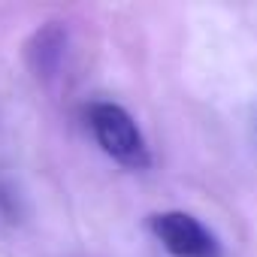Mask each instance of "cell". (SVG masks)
<instances>
[{"label":"cell","instance_id":"obj_2","mask_svg":"<svg viewBox=\"0 0 257 257\" xmlns=\"http://www.w3.org/2000/svg\"><path fill=\"white\" fill-rule=\"evenodd\" d=\"M149 230L161 242V248L173 257H221L218 236L197 215L185 209L155 212L149 218Z\"/></svg>","mask_w":257,"mask_h":257},{"label":"cell","instance_id":"obj_3","mask_svg":"<svg viewBox=\"0 0 257 257\" xmlns=\"http://www.w3.org/2000/svg\"><path fill=\"white\" fill-rule=\"evenodd\" d=\"M70 49V31L61 22L40 25L25 43V61L37 79H52L61 73V64Z\"/></svg>","mask_w":257,"mask_h":257},{"label":"cell","instance_id":"obj_1","mask_svg":"<svg viewBox=\"0 0 257 257\" xmlns=\"http://www.w3.org/2000/svg\"><path fill=\"white\" fill-rule=\"evenodd\" d=\"M88 127L91 137L100 146L106 158H112L118 167L143 173L152 167V149L146 134L140 131L137 118L127 112L124 106L112 100H97L88 106Z\"/></svg>","mask_w":257,"mask_h":257}]
</instances>
